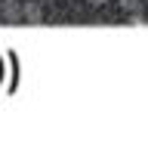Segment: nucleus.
I'll return each instance as SVG.
<instances>
[{
  "label": "nucleus",
  "mask_w": 148,
  "mask_h": 142,
  "mask_svg": "<svg viewBox=\"0 0 148 142\" xmlns=\"http://www.w3.org/2000/svg\"><path fill=\"white\" fill-rule=\"evenodd\" d=\"M22 19L31 22V25H37V22L43 19V10H40V3H37V0H28V3H22Z\"/></svg>",
  "instance_id": "obj_1"
},
{
  "label": "nucleus",
  "mask_w": 148,
  "mask_h": 142,
  "mask_svg": "<svg viewBox=\"0 0 148 142\" xmlns=\"http://www.w3.org/2000/svg\"><path fill=\"white\" fill-rule=\"evenodd\" d=\"M142 3H145V0H117V6L123 12H139V10H142Z\"/></svg>",
  "instance_id": "obj_3"
},
{
  "label": "nucleus",
  "mask_w": 148,
  "mask_h": 142,
  "mask_svg": "<svg viewBox=\"0 0 148 142\" xmlns=\"http://www.w3.org/2000/svg\"><path fill=\"white\" fill-rule=\"evenodd\" d=\"M0 12H3L6 22H16V19H22V3H18V0H3Z\"/></svg>",
  "instance_id": "obj_2"
},
{
  "label": "nucleus",
  "mask_w": 148,
  "mask_h": 142,
  "mask_svg": "<svg viewBox=\"0 0 148 142\" xmlns=\"http://www.w3.org/2000/svg\"><path fill=\"white\" fill-rule=\"evenodd\" d=\"M90 6H102V3H108V0H86Z\"/></svg>",
  "instance_id": "obj_5"
},
{
  "label": "nucleus",
  "mask_w": 148,
  "mask_h": 142,
  "mask_svg": "<svg viewBox=\"0 0 148 142\" xmlns=\"http://www.w3.org/2000/svg\"><path fill=\"white\" fill-rule=\"evenodd\" d=\"M127 16H130V28H145V25H148V19L142 16V10H139V12H127Z\"/></svg>",
  "instance_id": "obj_4"
}]
</instances>
